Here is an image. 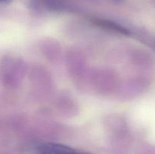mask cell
<instances>
[{
    "mask_svg": "<svg viewBox=\"0 0 155 154\" xmlns=\"http://www.w3.org/2000/svg\"><path fill=\"white\" fill-rule=\"evenodd\" d=\"M12 0H0V5H5L9 3Z\"/></svg>",
    "mask_w": 155,
    "mask_h": 154,
    "instance_id": "4",
    "label": "cell"
},
{
    "mask_svg": "<svg viewBox=\"0 0 155 154\" xmlns=\"http://www.w3.org/2000/svg\"><path fill=\"white\" fill-rule=\"evenodd\" d=\"M32 3L36 8L46 10H57L64 5V0H32Z\"/></svg>",
    "mask_w": 155,
    "mask_h": 154,
    "instance_id": "2",
    "label": "cell"
},
{
    "mask_svg": "<svg viewBox=\"0 0 155 154\" xmlns=\"http://www.w3.org/2000/svg\"><path fill=\"white\" fill-rule=\"evenodd\" d=\"M95 23L100 26H103L104 27L108 28L114 31L119 32L122 34H128L129 32L127 29L123 27L122 26L116 24L115 22H111L109 21H104V20H95Z\"/></svg>",
    "mask_w": 155,
    "mask_h": 154,
    "instance_id": "3",
    "label": "cell"
},
{
    "mask_svg": "<svg viewBox=\"0 0 155 154\" xmlns=\"http://www.w3.org/2000/svg\"><path fill=\"white\" fill-rule=\"evenodd\" d=\"M117 1H119V0H117Z\"/></svg>",
    "mask_w": 155,
    "mask_h": 154,
    "instance_id": "5",
    "label": "cell"
},
{
    "mask_svg": "<svg viewBox=\"0 0 155 154\" xmlns=\"http://www.w3.org/2000/svg\"><path fill=\"white\" fill-rule=\"evenodd\" d=\"M23 154H83L70 146L53 142H33L24 146Z\"/></svg>",
    "mask_w": 155,
    "mask_h": 154,
    "instance_id": "1",
    "label": "cell"
}]
</instances>
